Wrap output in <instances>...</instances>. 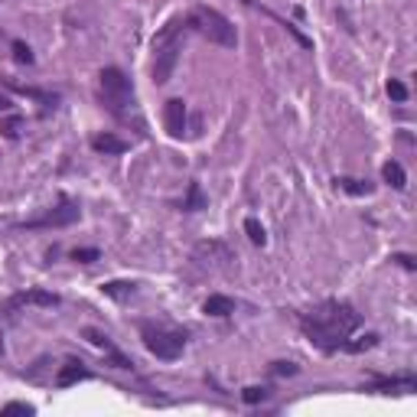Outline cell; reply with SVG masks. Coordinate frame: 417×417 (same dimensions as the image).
Segmentation results:
<instances>
[{"instance_id": "cell-10", "label": "cell", "mask_w": 417, "mask_h": 417, "mask_svg": "<svg viewBox=\"0 0 417 417\" xmlns=\"http://www.w3.org/2000/svg\"><path fill=\"white\" fill-rule=\"evenodd\" d=\"M88 378V368H82V362H65L59 368V375H56V385L59 388H69L75 381H85Z\"/></svg>"}, {"instance_id": "cell-12", "label": "cell", "mask_w": 417, "mask_h": 417, "mask_svg": "<svg viewBox=\"0 0 417 417\" xmlns=\"http://www.w3.org/2000/svg\"><path fill=\"white\" fill-rule=\"evenodd\" d=\"M92 147L98 150V153H124L127 140H121V137H114V134H98V137H92Z\"/></svg>"}, {"instance_id": "cell-8", "label": "cell", "mask_w": 417, "mask_h": 417, "mask_svg": "<svg viewBox=\"0 0 417 417\" xmlns=\"http://www.w3.org/2000/svg\"><path fill=\"white\" fill-rule=\"evenodd\" d=\"M72 222H78V208H75L72 202H62L59 208L46 212L43 219L30 222V228H65V225H72Z\"/></svg>"}, {"instance_id": "cell-25", "label": "cell", "mask_w": 417, "mask_h": 417, "mask_svg": "<svg viewBox=\"0 0 417 417\" xmlns=\"http://www.w3.org/2000/svg\"><path fill=\"white\" fill-rule=\"evenodd\" d=\"M72 258H75V261H82V264H92V261H98V251H95V248H78Z\"/></svg>"}, {"instance_id": "cell-21", "label": "cell", "mask_w": 417, "mask_h": 417, "mask_svg": "<svg viewBox=\"0 0 417 417\" xmlns=\"http://www.w3.org/2000/svg\"><path fill=\"white\" fill-rule=\"evenodd\" d=\"M33 411H36V407L26 405V401H10V405L0 407V414H33Z\"/></svg>"}, {"instance_id": "cell-14", "label": "cell", "mask_w": 417, "mask_h": 417, "mask_svg": "<svg viewBox=\"0 0 417 417\" xmlns=\"http://www.w3.org/2000/svg\"><path fill=\"white\" fill-rule=\"evenodd\" d=\"M339 189H345L349 196H372V189L375 186L368 183V180H352V176H343V180H336Z\"/></svg>"}, {"instance_id": "cell-22", "label": "cell", "mask_w": 417, "mask_h": 417, "mask_svg": "<svg viewBox=\"0 0 417 417\" xmlns=\"http://www.w3.org/2000/svg\"><path fill=\"white\" fill-rule=\"evenodd\" d=\"M13 56H17V62H33V52H30V46L26 43H13Z\"/></svg>"}, {"instance_id": "cell-28", "label": "cell", "mask_w": 417, "mask_h": 417, "mask_svg": "<svg viewBox=\"0 0 417 417\" xmlns=\"http://www.w3.org/2000/svg\"><path fill=\"white\" fill-rule=\"evenodd\" d=\"M7 108H10V101H7L3 95H0V111H7Z\"/></svg>"}, {"instance_id": "cell-2", "label": "cell", "mask_w": 417, "mask_h": 417, "mask_svg": "<svg viewBox=\"0 0 417 417\" xmlns=\"http://www.w3.org/2000/svg\"><path fill=\"white\" fill-rule=\"evenodd\" d=\"M186 17H170L167 26L153 36V82L163 85L170 82L173 69L180 62V50H183V33H186Z\"/></svg>"}, {"instance_id": "cell-18", "label": "cell", "mask_w": 417, "mask_h": 417, "mask_svg": "<svg viewBox=\"0 0 417 417\" xmlns=\"http://www.w3.org/2000/svg\"><path fill=\"white\" fill-rule=\"evenodd\" d=\"M343 345H345V352H365V349H375V345H378V336L368 332L362 339H352V343H343Z\"/></svg>"}, {"instance_id": "cell-19", "label": "cell", "mask_w": 417, "mask_h": 417, "mask_svg": "<svg viewBox=\"0 0 417 417\" xmlns=\"http://www.w3.org/2000/svg\"><path fill=\"white\" fill-rule=\"evenodd\" d=\"M245 232L255 245H264V242H268V232H264V225H261L258 219H245Z\"/></svg>"}, {"instance_id": "cell-23", "label": "cell", "mask_w": 417, "mask_h": 417, "mask_svg": "<svg viewBox=\"0 0 417 417\" xmlns=\"http://www.w3.org/2000/svg\"><path fill=\"white\" fill-rule=\"evenodd\" d=\"M242 398H245L248 405H258V401H264V398H268V392H264V388H245V392H242Z\"/></svg>"}, {"instance_id": "cell-13", "label": "cell", "mask_w": 417, "mask_h": 417, "mask_svg": "<svg viewBox=\"0 0 417 417\" xmlns=\"http://www.w3.org/2000/svg\"><path fill=\"white\" fill-rule=\"evenodd\" d=\"M381 176H385V183H392L394 189H405V186H407L405 167H401V163H394V160H388V163L381 167Z\"/></svg>"}, {"instance_id": "cell-6", "label": "cell", "mask_w": 417, "mask_h": 417, "mask_svg": "<svg viewBox=\"0 0 417 417\" xmlns=\"http://www.w3.org/2000/svg\"><path fill=\"white\" fill-rule=\"evenodd\" d=\"M193 258L199 264H206V268H225L228 261H235V255H232V248L222 245V242H199Z\"/></svg>"}, {"instance_id": "cell-17", "label": "cell", "mask_w": 417, "mask_h": 417, "mask_svg": "<svg viewBox=\"0 0 417 417\" xmlns=\"http://www.w3.org/2000/svg\"><path fill=\"white\" fill-rule=\"evenodd\" d=\"M183 208H186V212H199V208H206V196H202V189H199V183L189 186V196H186Z\"/></svg>"}, {"instance_id": "cell-1", "label": "cell", "mask_w": 417, "mask_h": 417, "mask_svg": "<svg viewBox=\"0 0 417 417\" xmlns=\"http://www.w3.org/2000/svg\"><path fill=\"white\" fill-rule=\"evenodd\" d=\"M359 326V313L349 303L339 300H326L313 307L310 313H303V332L313 345H319L323 352H332L349 339V332Z\"/></svg>"}, {"instance_id": "cell-11", "label": "cell", "mask_w": 417, "mask_h": 417, "mask_svg": "<svg viewBox=\"0 0 417 417\" xmlns=\"http://www.w3.org/2000/svg\"><path fill=\"white\" fill-rule=\"evenodd\" d=\"M202 310H206L208 317H232V313H235V300H232V297L212 294L206 303H202Z\"/></svg>"}, {"instance_id": "cell-24", "label": "cell", "mask_w": 417, "mask_h": 417, "mask_svg": "<svg viewBox=\"0 0 417 417\" xmlns=\"http://www.w3.org/2000/svg\"><path fill=\"white\" fill-rule=\"evenodd\" d=\"M388 95H392L394 101H405V98H407V88L401 85L398 78H392V82H388Z\"/></svg>"}, {"instance_id": "cell-27", "label": "cell", "mask_w": 417, "mask_h": 417, "mask_svg": "<svg viewBox=\"0 0 417 417\" xmlns=\"http://www.w3.org/2000/svg\"><path fill=\"white\" fill-rule=\"evenodd\" d=\"M394 261H401V268H407V270H414V258L411 255H398Z\"/></svg>"}, {"instance_id": "cell-15", "label": "cell", "mask_w": 417, "mask_h": 417, "mask_svg": "<svg viewBox=\"0 0 417 417\" xmlns=\"http://www.w3.org/2000/svg\"><path fill=\"white\" fill-rule=\"evenodd\" d=\"M134 287L137 284H127V281H108V284H101V290L108 297H114V300H124V297H131L134 294Z\"/></svg>"}, {"instance_id": "cell-26", "label": "cell", "mask_w": 417, "mask_h": 417, "mask_svg": "<svg viewBox=\"0 0 417 417\" xmlns=\"http://www.w3.org/2000/svg\"><path fill=\"white\" fill-rule=\"evenodd\" d=\"M274 375H297L294 362H274Z\"/></svg>"}, {"instance_id": "cell-16", "label": "cell", "mask_w": 417, "mask_h": 417, "mask_svg": "<svg viewBox=\"0 0 417 417\" xmlns=\"http://www.w3.org/2000/svg\"><path fill=\"white\" fill-rule=\"evenodd\" d=\"M20 131H23V121H20L17 114H10V118H0V134L7 137V140H17V137H20Z\"/></svg>"}, {"instance_id": "cell-7", "label": "cell", "mask_w": 417, "mask_h": 417, "mask_svg": "<svg viewBox=\"0 0 417 417\" xmlns=\"http://www.w3.org/2000/svg\"><path fill=\"white\" fill-rule=\"evenodd\" d=\"M56 303H59V297L50 294V290H23V294L10 297L0 307V313H13V310H20V307H56Z\"/></svg>"}, {"instance_id": "cell-5", "label": "cell", "mask_w": 417, "mask_h": 417, "mask_svg": "<svg viewBox=\"0 0 417 417\" xmlns=\"http://www.w3.org/2000/svg\"><path fill=\"white\" fill-rule=\"evenodd\" d=\"M98 85H101V98H105V105H108L111 111H121L131 105V98H134V88H131V78L121 72V69H101L98 75Z\"/></svg>"}, {"instance_id": "cell-3", "label": "cell", "mask_w": 417, "mask_h": 417, "mask_svg": "<svg viewBox=\"0 0 417 417\" xmlns=\"http://www.w3.org/2000/svg\"><path fill=\"white\" fill-rule=\"evenodd\" d=\"M186 23L193 26L196 33L208 39V43H215V46H225V50H232L235 43H238V33H235V23L225 17V13L212 10V7H196V10L186 17Z\"/></svg>"}, {"instance_id": "cell-4", "label": "cell", "mask_w": 417, "mask_h": 417, "mask_svg": "<svg viewBox=\"0 0 417 417\" xmlns=\"http://www.w3.org/2000/svg\"><path fill=\"white\" fill-rule=\"evenodd\" d=\"M140 336H144V345H147L150 352L157 359H167V362H173V359L183 356L186 349V336L176 330H167V326H140Z\"/></svg>"}, {"instance_id": "cell-9", "label": "cell", "mask_w": 417, "mask_h": 417, "mask_svg": "<svg viewBox=\"0 0 417 417\" xmlns=\"http://www.w3.org/2000/svg\"><path fill=\"white\" fill-rule=\"evenodd\" d=\"M163 124H167V134L170 137H183L186 131V105L180 98H170L163 108Z\"/></svg>"}, {"instance_id": "cell-20", "label": "cell", "mask_w": 417, "mask_h": 417, "mask_svg": "<svg viewBox=\"0 0 417 417\" xmlns=\"http://www.w3.org/2000/svg\"><path fill=\"white\" fill-rule=\"evenodd\" d=\"M85 339L92 345H98V349H105V352H111V349H114V345L108 343V336H105V332H98V330H85Z\"/></svg>"}]
</instances>
